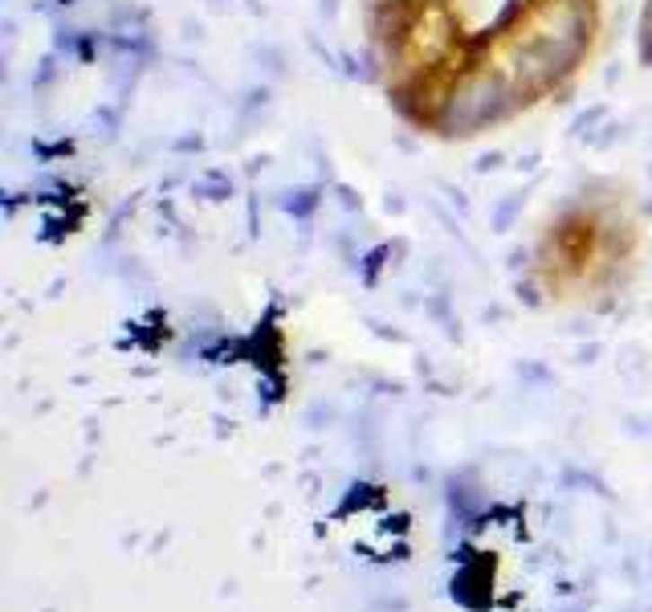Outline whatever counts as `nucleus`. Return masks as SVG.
Returning <instances> with one entry per match:
<instances>
[{"instance_id":"3","label":"nucleus","mask_w":652,"mask_h":612,"mask_svg":"<svg viewBox=\"0 0 652 612\" xmlns=\"http://www.w3.org/2000/svg\"><path fill=\"white\" fill-rule=\"evenodd\" d=\"M636 62L652 74V0H644L636 17Z\"/></svg>"},{"instance_id":"2","label":"nucleus","mask_w":652,"mask_h":612,"mask_svg":"<svg viewBox=\"0 0 652 612\" xmlns=\"http://www.w3.org/2000/svg\"><path fill=\"white\" fill-rule=\"evenodd\" d=\"M644 253L636 196L612 176H591L551 204L526 245V290L542 306L579 311L628 290Z\"/></svg>"},{"instance_id":"1","label":"nucleus","mask_w":652,"mask_h":612,"mask_svg":"<svg viewBox=\"0 0 652 612\" xmlns=\"http://www.w3.org/2000/svg\"><path fill=\"white\" fill-rule=\"evenodd\" d=\"M388 111L432 143L538 115L591 66L608 0H355Z\"/></svg>"}]
</instances>
